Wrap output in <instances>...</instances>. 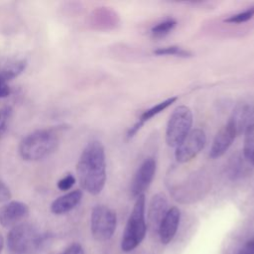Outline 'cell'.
Returning <instances> with one entry per match:
<instances>
[{"label": "cell", "instance_id": "cell-1", "mask_svg": "<svg viewBox=\"0 0 254 254\" xmlns=\"http://www.w3.org/2000/svg\"><path fill=\"white\" fill-rule=\"evenodd\" d=\"M77 179L81 188L92 195L99 194L106 182V159L102 143L90 141L82 150L76 164Z\"/></svg>", "mask_w": 254, "mask_h": 254}, {"label": "cell", "instance_id": "cell-2", "mask_svg": "<svg viewBox=\"0 0 254 254\" xmlns=\"http://www.w3.org/2000/svg\"><path fill=\"white\" fill-rule=\"evenodd\" d=\"M62 128L36 130L24 137L19 144V154L26 161H40L53 154L60 144Z\"/></svg>", "mask_w": 254, "mask_h": 254}, {"label": "cell", "instance_id": "cell-3", "mask_svg": "<svg viewBox=\"0 0 254 254\" xmlns=\"http://www.w3.org/2000/svg\"><path fill=\"white\" fill-rule=\"evenodd\" d=\"M48 240L49 234L41 233L31 223L21 222L8 232L7 246L14 254H37Z\"/></svg>", "mask_w": 254, "mask_h": 254}, {"label": "cell", "instance_id": "cell-4", "mask_svg": "<svg viewBox=\"0 0 254 254\" xmlns=\"http://www.w3.org/2000/svg\"><path fill=\"white\" fill-rule=\"evenodd\" d=\"M145 194L139 195L134 203L133 209L127 220L121 241L123 252H130L135 249L145 238L147 223L145 218Z\"/></svg>", "mask_w": 254, "mask_h": 254}, {"label": "cell", "instance_id": "cell-5", "mask_svg": "<svg viewBox=\"0 0 254 254\" xmlns=\"http://www.w3.org/2000/svg\"><path fill=\"white\" fill-rule=\"evenodd\" d=\"M192 112L187 105H179L171 114L166 128V143L170 147H177L190 132Z\"/></svg>", "mask_w": 254, "mask_h": 254}, {"label": "cell", "instance_id": "cell-6", "mask_svg": "<svg viewBox=\"0 0 254 254\" xmlns=\"http://www.w3.org/2000/svg\"><path fill=\"white\" fill-rule=\"evenodd\" d=\"M116 212L103 204L95 205L90 215V229L95 240L103 242L109 240L116 229Z\"/></svg>", "mask_w": 254, "mask_h": 254}, {"label": "cell", "instance_id": "cell-7", "mask_svg": "<svg viewBox=\"0 0 254 254\" xmlns=\"http://www.w3.org/2000/svg\"><path fill=\"white\" fill-rule=\"evenodd\" d=\"M210 186L209 180L202 173L191 174L184 182L175 186V189L170 190L177 200L188 202L203 195Z\"/></svg>", "mask_w": 254, "mask_h": 254}, {"label": "cell", "instance_id": "cell-8", "mask_svg": "<svg viewBox=\"0 0 254 254\" xmlns=\"http://www.w3.org/2000/svg\"><path fill=\"white\" fill-rule=\"evenodd\" d=\"M206 136L202 129H192L176 147L175 158L178 163L185 164L191 161L203 149Z\"/></svg>", "mask_w": 254, "mask_h": 254}, {"label": "cell", "instance_id": "cell-9", "mask_svg": "<svg viewBox=\"0 0 254 254\" xmlns=\"http://www.w3.org/2000/svg\"><path fill=\"white\" fill-rule=\"evenodd\" d=\"M156 169L157 163L154 158L145 159L139 166L130 185V192L133 197L137 198L148 190L155 177Z\"/></svg>", "mask_w": 254, "mask_h": 254}, {"label": "cell", "instance_id": "cell-10", "mask_svg": "<svg viewBox=\"0 0 254 254\" xmlns=\"http://www.w3.org/2000/svg\"><path fill=\"white\" fill-rule=\"evenodd\" d=\"M29 206L19 200H11L0 207V224L12 228L21 223L29 215Z\"/></svg>", "mask_w": 254, "mask_h": 254}, {"label": "cell", "instance_id": "cell-11", "mask_svg": "<svg viewBox=\"0 0 254 254\" xmlns=\"http://www.w3.org/2000/svg\"><path fill=\"white\" fill-rule=\"evenodd\" d=\"M227 122L233 126L237 136L244 133V131L254 123V104L247 102L237 104Z\"/></svg>", "mask_w": 254, "mask_h": 254}, {"label": "cell", "instance_id": "cell-12", "mask_svg": "<svg viewBox=\"0 0 254 254\" xmlns=\"http://www.w3.org/2000/svg\"><path fill=\"white\" fill-rule=\"evenodd\" d=\"M236 136L237 134L233 126L229 122H226V124L216 133L212 141L209 150V157L211 159H217L223 156L232 145Z\"/></svg>", "mask_w": 254, "mask_h": 254}, {"label": "cell", "instance_id": "cell-13", "mask_svg": "<svg viewBox=\"0 0 254 254\" xmlns=\"http://www.w3.org/2000/svg\"><path fill=\"white\" fill-rule=\"evenodd\" d=\"M181 219V211L178 207L172 206L168 209L158 228L160 240L163 244H169L175 237Z\"/></svg>", "mask_w": 254, "mask_h": 254}, {"label": "cell", "instance_id": "cell-14", "mask_svg": "<svg viewBox=\"0 0 254 254\" xmlns=\"http://www.w3.org/2000/svg\"><path fill=\"white\" fill-rule=\"evenodd\" d=\"M253 166L245 159L242 152L234 153L226 163L225 173L230 181H239L248 177Z\"/></svg>", "mask_w": 254, "mask_h": 254}, {"label": "cell", "instance_id": "cell-15", "mask_svg": "<svg viewBox=\"0 0 254 254\" xmlns=\"http://www.w3.org/2000/svg\"><path fill=\"white\" fill-rule=\"evenodd\" d=\"M168 200L163 192L154 194L148 207V223L153 229H158L162 219L168 211Z\"/></svg>", "mask_w": 254, "mask_h": 254}, {"label": "cell", "instance_id": "cell-16", "mask_svg": "<svg viewBox=\"0 0 254 254\" xmlns=\"http://www.w3.org/2000/svg\"><path fill=\"white\" fill-rule=\"evenodd\" d=\"M118 22L116 13L106 7H101L93 10L88 19V24L96 30H109L114 28Z\"/></svg>", "mask_w": 254, "mask_h": 254}, {"label": "cell", "instance_id": "cell-17", "mask_svg": "<svg viewBox=\"0 0 254 254\" xmlns=\"http://www.w3.org/2000/svg\"><path fill=\"white\" fill-rule=\"evenodd\" d=\"M82 191L74 190L56 198L51 204V211L54 214H64L72 210L81 200Z\"/></svg>", "mask_w": 254, "mask_h": 254}, {"label": "cell", "instance_id": "cell-18", "mask_svg": "<svg viewBox=\"0 0 254 254\" xmlns=\"http://www.w3.org/2000/svg\"><path fill=\"white\" fill-rule=\"evenodd\" d=\"M28 62L26 59L13 60L5 64V65L0 69V75L7 82L19 76L27 67Z\"/></svg>", "mask_w": 254, "mask_h": 254}, {"label": "cell", "instance_id": "cell-19", "mask_svg": "<svg viewBox=\"0 0 254 254\" xmlns=\"http://www.w3.org/2000/svg\"><path fill=\"white\" fill-rule=\"evenodd\" d=\"M242 154L245 159L254 167V123L244 131Z\"/></svg>", "mask_w": 254, "mask_h": 254}, {"label": "cell", "instance_id": "cell-20", "mask_svg": "<svg viewBox=\"0 0 254 254\" xmlns=\"http://www.w3.org/2000/svg\"><path fill=\"white\" fill-rule=\"evenodd\" d=\"M177 99H178L177 96H172V97H169V98H167V99H165V100H163V101L157 103L156 105H154V106L150 107L149 109L145 110V111L140 115V117H139L138 119H139L141 122H143V123L145 124L146 121L150 120L151 118H153L154 116L158 115L159 113H161L162 111H164L166 108H168L169 106H171Z\"/></svg>", "mask_w": 254, "mask_h": 254}, {"label": "cell", "instance_id": "cell-21", "mask_svg": "<svg viewBox=\"0 0 254 254\" xmlns=\"http://www.w3.org/2000/svg\"><path fill=\"white\" fill-rule=\"evenodd\" d=\"M153 54L156 56H175L179 58H190L192 57V53L189 50L183 49L179 46H168L158 48L153 51Z\"/></svg>", "mask_w": 254, "mask_h": 254}, {"label": "cell", "instance_id": "cell-22", "mask_svg": "<svg viewBox=\"0 0 254 254\" xmlns=\"http://www.w3.org/2000/svg\"><path fill=\"white\" fill-rule=\"evenodd\" d=\"M176 25L177 21L174 18H167L151 28V35L155 38H162L168 35Z\"/></svg>", "mask_w": 254, "mask_h": 254}, {"label": "cell", "instance_id": "cell-23", "mask_svg": "<svg viewBox=\"0 0 254 254\" xmlns=\"http://www.w3.org/2000/svg\"><path fill=\"white\" fill-rule=\"evenodd\" d=\"M253 17H254V6H251L248 9L244 10L243 12H239L237 14L229 16L228 18L224 19V22L229 24H240V23H245L251 20Z\"/></svg>", "mask_w": 254, "mask_h": 254}, {"label": "cell", "instance_id": "cell-24", "mask_svg": "<svg viewBox=\"0 0 254 254\" xmlns=\"http://www.w3.org/2000/svg\"><path fill=\"white\" fill-rule=\"evenodd\" d=\"M11 115H12V108L10 106H6L0 109V137L6 132Z\"/></svg>", "mask_w": 254, "mask_h": 254}, {"label": "cell", "instance_id": "cell-25", "mask_svg": "<svg viewBox=\"0 0 254 254\" xmlns=\"http://www.w3.org/2000/svg\"><path fill=\"white\" fill-rule=\"evenodd\" d=\"M75 178L72 174H67L58 182V189L61 190H68L75 184Z\"/></svg>", "mask_w": 254, "mask_h": 254}, {"label": "cell", "instance_id": "cell-26", "mask_svg": "<svg viewBox=\"0 0 254 254\" xmlns=\"http://www.w3.org/2000/svg\"><path fill=\"white\" fill-rule=\"evenodd\" d=\"M12 197V193L10 189L0 181V202H8Z\"/></svg>", "mask_w": 254, "mask_h": 254}, {"label": "cell", "instance_id": "cell-27", "mask_svg": "<svg viewBox=\"0 0 254 254\" xmlns=\"http://www.w3.org/2000/svg\"><path fill=\"white\" fill-rule=\"evenodd\" d=\"M62 254H85L82 246L79 243H72Z\"/></svg>", "mask_w": 254, "mask_h": 254}, {"label": "cell", "instance_id": "cell-28", "mask_svg": "<svg viewBox=\"0 0 254 254\" xmlns=\"http://www.w3.org/2000/svg\"><path fill=\"white\" fill-rule=\"evenodd\" d=\"M143 125H144V123L143 122H141L139 119L127 130V133H126V137H127V139H131V138H133L136 134H137V132L143 127Z\"/></svg>", "mask_w": 254, "mask_h": 254}, {"label": "cell", "instance_id": "cell-29", "mask_svg": "<svg viewBox=\"0 0 254 254\" xmlns=\"http://www.w3.org/2000/svg\"><path fill=\"white\" fill-rule=\"evenodd\" d=\"M237 254H254V238L247 241L238 251Z\"/></svg>", "mask_w": 254, "mask_h": 254}, {"label": "cell", "instance_id": "cell-30", "mask_svg": "<svg viewBox=\"0 0 254 254\" xmlns=\"http://www.w3.org/2000/svg\"><path fill=\"white\" fill-rule=\"evenodd\" d=\"M11 90L8 85V82L2 78L0 75V98H5L10 94Z\"/></svg>", "mask_w": 254, "mask_h": 254}, {"label": "cell", "instance_id": "cell-31", "mask_svg": "<svg viewBox=\"0 0 254 254\" xmlns=\"http://www.w3.org/2000/svg\"><path fill=\"white\" fill-rule=\"evenodd\" d=\"M3 246H4V239H3V236L0 234V253L2 252Z\"/></svg>", "mask_w": 254, "mask_h": 254}]
</instances>
